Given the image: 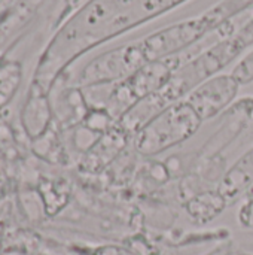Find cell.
<instances>
[{
    "instance_id": "6da1fadb",
    "label": "cell",
    "mask_w": 253,
    "mask_h": 255,
    "mask_svg": "<svg viewBox=\"0 0 253 255\" xmlns=\"http://www.w3.org/2000/svg\"><path fill=\"white\" fill-rule=\"evenodd\" d=\"M192 106L177 105L155 117L140 133L137 146L143 152H158L191 136L200 123Z\"/></svg>"
},
{
    "instance_id": "7a4b0ae2",
    "label": "cell",
    "mask_w": 253,
    "mask_h": 255,
    "mask_svg": "<svg viewBox=\"0 0 253 255\" xmlns=\"http://www.w3.org/2000/svg\"><path fill=\"white\" fill-rule=\"evenodd\" d=\"M22 127L34 139L45 133V128L49 123V111L42 99L30 97L22 111Z\"/></svg>"
},
{
    "instance_id": "3957f363",
    "label": "cell",
    "mask_w": 253,
    "mask_h": 255,
    "mask_svg": "<svg viewBox=\"0 0 253 255\" xmlns=\"http://www.w3.org/2000/svg\"><path fill=\"white\" fill-rule=\"evenodd\" d=\"M18 85V70L6 66L0 70V108H3L13 96Z\"/></svg>"
}]
</instances>
